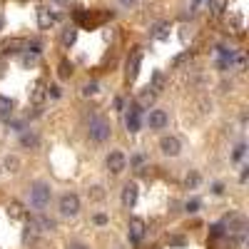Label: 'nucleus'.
Here are the masks:
<instances>
[{
    "instance_id": "f257e3e1",
    "label": "nucleus",
    "mask_w": 249,
    "mask_h": 249,
    "mask_svg": "<svg viewBox=\"0 0 249 249\" xmlns=\"http://www.w3.org/2000/svg\"><path fill=\"white\" fill-rule=\"evenodd\" d=\"M88 135H90V140L97 142V144L107 142L110 135H112L110 120H105V117H92V120H90V127H88Z\"/></svg>"
},
{
    "instance_id": "f03ea898",
    "label": "nucleus",
    "mask_w": 249,
    "mask_h": 249,
    "mask_svg": "<svg viewBox=\"0 0 249 249\" xmlns=\"http://www.w3.org/2000/svg\"><path fill=\"white\" fill-rule=\"evenodd\" d=\"M53 199V190H50V184L45 182H35L30 187V204L35 207V210H45V207L50 204Z\"/></svg>"
},
{
    "instance_id": "7ed1b4c3",
    "label": "nucleus",
    "mask_w": 249,
    "mask_h": 249,
    "mask_svg": "<svg viewBox=\"0 0 249 249\" xmlns=\"http://www.w3.org/2000/svg\"><path fill=\"white\" fill-rule=\"evenodd\" d=\"M57 210H60L62 217H75L80 212V197L72 195V192H65L60 197V202H57Z\"/></svg>"
},
{
    "instance_id": "20e7f679",
    "label": "nucleus",
    "mask_w": 249,
    "mask_h": 249,
    "mask_svg": "<svg viewBox=\"0 0 249 249\" xmlns=\"http://www.w3.org/2000/svg\"><path fill=\"white\" fill-rule=\"evenodd\" d=\"M105 164H107V170H110V175H122L124 170H127V157H124L122 152H110L107 155V160H105Z\"/></svg>"
},
{
    "instance_id": "39448f33",
    "label": "nucleus",
    "mask_w": 249,
    "mask_h": 249,
    "mask_svg": "<svg viewBox=\"0 0 249 249\" xmlns=\"http://www.w3.org/2000/svg\"><path fill=\"white\" fill-rule=\"evenodd\" d=\"M160 150H162L164 157H177V155L182 152V142H179L177 137L167 135V137H162V140H160Z\"/></svg>"
},
{
    "instance_id": "423d86ee",
    "label": "nucleus",
    "mask_w": 249,
    "mask_h": 249,
    "mask_svg": "<svg viewBox=\"0 0 249 249\" xmlns=\"http://www.w3.org/2000/svg\"><path fill=\"white\" fill-rule=\"evenodd\" d=\"M167 122H170V115L164 110H150V115H147V127L150 130H164Z\"/></svg>"
},
{
    "instance_id": "0eeeda50",
    "label": "nucleus",
    "mask_w": 249,
    "mask_h": 249,
    "mask_svg": "<svg viewBox=\"0 0 249 249\" xmlns=\"http://www.w3.org/2000/svg\"><path fill=\"white\" fill-rule=\"evenodd\" d=\"M137 195H140V190H137L135 182L124 184V187H122V204L127 207V210H132V207L137 204Z\"/></svg>"
},
{
    "instance_id": "6e6552de",
    "label": "nucleus",
    "mask_w": 249,
    "mask_h": 249,
    "mask_svg": "<svg viewBox=\"0 0 249 249\" xmlns=\"http://www.w3.org/2000/svg\"><path fill=\"white\" fill-rule=\"evenodd\" d=\"M144 230H147L144 219H140V217H132V219H130V239H132V242H140V239L144 237Z\"/></svg>"
},
{
    "instance_id": "1a4fd4ad",
    "label": "nucleus",
    "mask_w": 249,
    "mask_h": 249,
    "mask_svg": "<svg viewBox=\"0 0 249 249\" xmlns=\"http://www.w3.org/2000/svg\"><path fill=\"white\" fill-rule=\"evenodd\" d=\"M20 144H23L25 150H35L37 144H40L37 132H33V130H23V135H20Z\"/></svg>"
},
{
    "instance_id": "9d476101",
    "label": "nucleus",
    "mask_w": 249,
    "mask_h": 249,
    "mask_svg": "<svg viewBox=\"0 0 249 249\" xmlns=\"http://www.w3.org/2000/svg\"><path fill=\"white\" fill-rule=\"evenodd\" d=\"M37 25L43 28V30H48L50 25H55V13H50L48 8H40L37 10Z\"/></svg>"
},
{
    "instance_id": "9b49d317",
    "label": "nucleus",
    "mask_w": 249,
    "mask_h": 249,
    "mask_svg": "<svg viewBox=\"0 0 249 249\" xmlns=\"http://www.w3.org/2000/svg\"><path fill=\"white\" fill-rule=\"evenodd\" d=\"M124 122H127L130 132H140V107L137 105H132V110L127 112V120H124Z\"/></svg>"
},
{
    "instance_id": "f8f14e48",
    "label": "nucleus",
    "mask_w": 249,
    "mask_h": 249,
    "mask_svg": "<svg viewBox=\"0 0 249 249\" xmlns=\"http://www.w3.org/2000/svg\"><path fill=\"white\" fill-rule=\"evenodd\" d=\"M140 60H142L140 53H132V57L127 60V80H130V82H132V80L137 77V72H140Z\"/></svg>"
},
{
    "instance_id": "ddd939ff",
    "label": "nucleus",
    "mask_w": 249,
    "mask_h": 249,
    "mask_svg": "<svg viewBox=\"0 0 249 249\" xmlns=\"http://www.w3.org/2000/svg\"><path fill=\"white\" fill-rule=\"evenodd\" d=\"M155 97H157V92L152 88H144L140 92V97H137V107H150L152 102H155Z\"/></svg>"
},
{
    "instance_id": "4468645a",
    "label": "nucleus",
    "mask_w": 249,
    "mask_h": 249,
    "mask_svg": "<svg viewBox=\"0 0 249 249\" xmlns=\"http://www.w3.org/2000/svg\"><path fill=\"white\" fill-rule=\"evenodd\" d=\"M33 224L40 227L43 232H53L55 230V219H50V217H37V219H33Z\"/></svg>"
},
{
    "instance_id": "2eb2a0df",
    "label": "nucleus",
    "mask_w": 249,
    "mask_h": 249,
    "mask_svg": "<svg viewBox=\"0 0 249 249\" xmlns=\"http://www.w3.org/2000/svg\"><path fill=\"white\" fill-rule=\"evenodd\" d=\"M13 115V100L10 97H3V95H0V117H10Z\"/></svg>"
},
{
    "instance_id": "dca6fc26",
    "label": "nucleus",
    "mask_w": 249,
    "mask_h": 249,
    "mask_svg": "<svg viewBox=\"0 0 249 249\" xmlns=\"http://www.w3.org/2000/svg\"><path fill=\"white\" fill-rule=\"evenodd\" d=\"M75 40H77V30L75 28H65V30H62V45H65V48L75 45Z\"/></svg>"
},
{
    "instance_id": "f3484780",
    "label": "nucleus",
    "mask_w": 249,
    "mask_h": 249,
    "mask_svg": "<svg viewBox=\"0 0 249 249\" xmlns=\"http://www.w3.org/2000/svg\"><path fill=\"white\" fill-rule=\"evenodd\" d=\"M8 214H10L13 219H23V217H25L23 204H20V202H10V204H8Z\"/></svg>"
},
{
    "instance_id": "a211bd4d",
    "label": "nucleus",
    "mask_w": 249,
    "mask_h": 249,
    "mask_svg": "<svg viewBox=\"0 0 249 249\" xmlns=\"http://www.w3.org/2000/svg\"><path fill=\"white\" fill-rule=\"evenodd\" d=\"M207 5H210V13L212 15H222L227 10V0H210Z\"/></svg>"
},
{
    "instance_id": "6ab92c4d",
    "label": "nucleus",
    "mask_w": 249,
    "mask_h": 249,
    "mask_svg": "<svg viewBox=\"0 0 249 249\" xmlns=\"http://www.w3.org/2000/svg\"><path fill=\"white\" fill-rule=\"evenodd\" d=\"M199 179H202V177H199V172H195V170H192L190 175L184 177V187H187V190H197V184H199Z\"/></svg>"
},
{
    "instance_id": "aec40b11",
    "label": "nucleus",
    "mask_w": 249,
    "mask_h": 249,
    "mask_svg": "<svg viewBox=\"0 0 249 249\" xmlns=\"http://www.w3.org/2000/svg\"><path fill=\"white\" fill-rule=\"evenodd\" d=\"M18 167H20V160H18L15 155H8V157H5V170L18 172Z\"/></svg>"
},
{
    "instance_id": "412c9836",
    "label": "nucleus",
    "mask_w": 249,
    "mask_h": 249,
    "mask_svg": "<svg viewBox=\"0 0 249 249\" xmlns=\"http://www.w3.org/2000/svg\"><path fill=\"white\" fill-rule=\"evenodd\" d=\"M97 90H100V85H97V82H88V85H82V95H85V97H90V95H97Z\"/></svg>"
},
{
    "instance_id": "4be33fe9",
    "label": "nucleus",
    "mask_w": 249,
    "mask_h": 249,
    "mask_svg": "<svg viewBox=\"0 0 249 249\" xmlns=\"http://www.w3.org/2000/svg\"><path fill=\"white\" fill-rule=\"evenodd\" d=\"M70 75H72V65L68 60H62L60 62V77H70Z\"/></svg>"
},
{
    "instance_id": "5701e85b",
    "label": "nucleus",
    "mask_w": 249,
    "mask_h": 249,
    "mask_svg": "<svg viewBox=\"0 0 249 249\" xmlns=\"http://www.w3.org/2000/svg\"><path fill=\"white\" fill-rule=\"evenodd\" d=\"M43 88H45L43 82H37V85H35V90H33V100H35V102L43 100V95H45V92H43Z\"/></svg>"
},
{
    "instance_id": "b1692460",
    "label": "nucleus",
    "mask_w": 249,
    "mask_h": 249,
    "mask_svg": "<svg viewBox=\"0 0 249 249\" xmlns=\"http://www.w3.org/2000/svg\"><path fill=\"white\" fill-rule=\"evenodd\" d=\"M199 207H202L199 199H192V202H187V204H184V210H187V212H199Z\"/></svg>"
},
{
    "instance_id": "393cba45",
    "label": "nucleus",
    "mask_w": 249,
    "mask_h": 249,
    "mask_svg": "<svg viewBox=\"0 0 249 249\" xmlns=\"http://www.w3.org/2000/svg\"><path fill=\"white\" fill-rule=\"evenodd\" d=\"M164 35H167V25H162V23H160V25L155 28V37H160V40H162Z\"/></svg>"
},
{
    "instance_id": "a878e982",
    "label": "nucleus",
    "mask_w": 249,
    "mask_h": 249,
    "mask_svg": "<svg viewBox=\"0 0 249 249\" xmlns=\"http://www.w3.org/2000/svg\"><path fill=\"white\" fill-rule=\"evenodd\" d=\"M162 85H164V77H162V75H160V72H157V75H155V88H152V90H155V92H157V90H160V88H162Z\"/></svg>"
},
{
    "instance_id": "bb28decb",
    "label": "nucleus",
    "mask_w": 249,
    "mask_h": 249,
    "mask_svg": "<svg viewBox=\"0 0 249 249\" xmlns=\"http://www.w3.org/2000/svg\"><path fill=\"white\" fill-rule=\"evenodd\" d=\"M65 249H90V247H88V244H82V242H70Z\"/></svg>"
},
{
    "instance_id": "cd10ccee",
    "label": "nucleus",
    "mask_w": 249,
    "mask_h": 249,
    "mask_svg": "<svg viewBox=\"0 0 249 249\" xmlns=\"http://www.w3.org/2000/svg\"><path fill=\"white\" fill-rule=\"evenodd\" d=\"M135 3H137V0H120V5H122V8H132Z\"/></svg>"
},
{
    "instance_id": "c85d7f7f",
    "label": "nucleus",
    "mask_w": 249,
    "mask_h": 249,
    "mask_svg": "<svg viewBox=\"0 0 249 249\" xmlns=\"http://www.w3.org/2000/svg\"><path fill=\"white\" fill-rule=\"evenodd\" d=\"M95 222H97V224H105L107 217H105V214H95Z\"/></svg>"
},
{
    "instance_id": "c756f323",
    "label": "nucleus",
    "mask_w": 249,
    "mask_h": 249,
    "mask_svg": "<svg viewBox=\"0 0 249 249\" xmlns=\"http://www.w3.org/2000/svg\"><path fill=\"white\" fill-rule=\"evenodd\" d=\"M60 3H65V0H60Z\"/></svg>"
}]
</instances>
